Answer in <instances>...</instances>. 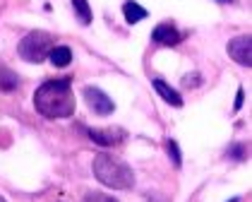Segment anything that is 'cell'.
I'll use <instances>...</instances> for the list:
<instances>
[{"instance_id":"1","label":"cell","mask_w":252,"mask_h":202,"mask_svg":"<svg viewBox=\"0 0 252 202\" xmlns=\"http://www.w3.org/2000/svg\"><path fill=\"white\" fill-rule=\"evenodd\" d=\"M34 106L46 118H70L75 113V106H77L70 80L63 77V80L43 82L34 94Z\"/></svg>"},{"instance_id":"2","label":"cell","mask_w":252,"mask_h":202,"mask_svg":"<svg viewBox=\"0 0 252 202\" xmlns=\"http://www.w3.org/2000/svg\"><path fill=\"white\" fill-rule=\"evenodd\" d=\"M94 176L98 183L113 190H130L135 185V173L125 162L111 154H98L94 159Z\"/></svg>"},{"instance_id":"3","label":"cell","mask_w":252,"mask_h":202,"mask_svg":"<svg viewBox=\"0 0 252 202\" xmlns=\"http://www.w3.org/2000/svg\"><path fill=\"white\" fill-rule=\"evenodd\" d=\"M20 56L27 63H41L53 51V36L48 32H29L20 41Z\"/></svg>"},{"instance_id":"4","label":"cell","mask_w":252,"mask_h":202,"mask_svg":"<svg viewBox=\"0 0 252 202\" xmlns=\"http://www.w3.org/2000/svg\"><path fill=\"white\" fill-rule=\"evenodd\" d=\"M84 99H87V106H89L96 116H108V113L116 111L113 99H111L106 92L96 89V87H84Z\"/></svg>"},{"instance_id":"5","label":"cell","mask_w":252,"mask_h":202,"mask_svg":"<svg viewBox=\"0 0 252 202\" xmlns=\"http://www.w3.org/2000/svg\"><path fill=\"white\" fill-rule=\"evenodd\" d=\"M228 53H231V58L238 65H245V67H250L252 63V39L250 36H238V39H233L228 43Z\"/></svg>"},{"instance_id":"6","label":"cell","mask_w":252,"mask_h":202,"mask_svg":"<svg viewBox=\"0 0 252 202\" xmlns=\"http://www.w3.org/2000/svg\"><path fill=\"white\" fill-rule=\"evenodd\" d=\"M87 135H89V140L101 144V147H111V144H118V142H123L125 137V133L120 130V128H92V130H87Z\"/></svg>"},{"instance_id":"7","label":"cell","mask_w":252,"mask_h":202,"mask_svg":"<svg viewBox=\"0 0 252 202\" xmlns=\"http://www.w3.org/2000/svg\"><path fill=\"white\" fill-rule=\"evenodd\" d=\"M152 39L156 43H161V46H178L180 43V32L175 29L173 24L163 22V24H158L154 32H152Z\"/></svg>"},{"instance_id":"8","label":"cell","mask_w":252,"mask_h":202,"mask_svg":"<svg viewBox=\"0 0 252 202\" xmlns=\"http://www.w3.org/2000/svg\"><path fill=\"white\" fill-rule=\"evenodd\" d=\"M154 89L161 94V99L166 101V103H171V106H183V97L175 92L173 87H168L163 80H154Z\"/></svg>"},{"instance_id":"9","label":"cell","mask_w":252,"mask_h":202,"mask_svg":"<svg viewBox=\"0 0 252 202\" xmlns=\"http://www.w3.org/2000/svg\"><path fill=\"white\" fill-rule=\"evenodd\" d=\"M48 58H51V63L56 67H67L72 63V51L67 46H53V51L48 53Z\"/></svg>"},{"instance_id":"10","label":"cell","mask_w":252,"mask_h":202,"mask_svg":"<svg viewBox=\"0 0 252 202\" xmlns=\"http://www.w3.org/2000/svg\"><path fill=\"white\" fill-rule=\"evenodd\" d=\"M123 15H125V20L130 22V24H137V22L147 20V10H144L142 5L132 2V0H127V2L123 5Z\"/></svg>"},{"instance_id":"11","label":"cell","mask_w":252,"mask_h":202,"mask_svg":"<svg viewBox=\"0 0 252 202\" xmlns=\"http://www.w3.org/2000/svg\"><path fill=\"white\" fill-rule=\"evenodd\" d=\"M15 87H17V75H15L12 70H7L5 65H0V89L10 92V89H15Z\"/></svg>"},{"instance_id":"12","label":"cell","mask_w":252,"mask_h":202,"mask_svg":"<svg viewBox=\"0 0 252 202\" xmlns=\"http://www.w3.org/2000/svg\"><path fill=\"white\" fill-rule=\"evenodd\" d=\"M72 7H75V12H77L82 24H89L92 22V10H89V2L87 0H72Z\"/></svg>"},{"instance_id":"13","label":"cell","mask_w":252,"mask_h":202,"mask_svg":"<svg viewBox=\"0 0 252 202\" xmlns=\"http://www.w3.org/2000/svg\"><path fill=\"white\" fill-rule=\"evenodd\" d=\"M166 149H168V157L173 159V164L180 168V164H183V157H180V149H178V142L175 140H168L166 142Z\"/></svg>"},{"instance_id":"14","label":"cell","mask_w":252,"mask_h":202,"mask_svg":"<svg viewBox=\"0 0 252 202\" xmlns=\"http://www.w3.org/2000/svg\"><path fill=\"white\" fill-rule=\"evenodd\" d=\"M84 202H118V200H113L111 195H101V193H89V195L84 198Z\"/></svg>"},{"instance_id":"15","label":"cell","mask_w":252,"mask_h":202,"mask_svg":"<svg viewBox=\"0 0 252 202\" xmlns=\"http://www.w3.org/2000/svg\"><path fill=\"white\" fill-rule=\"evenodd\" d=\"M231 152H233V157H235V159H243V157H245V154H243V152H245V147H243V144H238V147H233Z\"/></svg>"},{"instance_id":"16","label":"cell","mask_w":252,"mask_h":202,"mask_svg":"<svg viewBox=\"0 0 252 202\" xmlns=\"http://www.w3.org/2000/svg\"><path fill=\"white\" fill-rule=\"evenodd\" d=\"M243 97H245V92H243V89H238V99H235V108H240V106H243Z\"/></svg>"},{"instance_id":"17","label":"cell","mask_w":252,"mask_h":202,"mask_svg":"<svg viewBox=\"0 0 252 202\" xmlns=\"http://www.w3.org/2000/svg\"><path fill=\"white\" fill-rule=\"evenodd\" d=\"M219 2H231V0H219Z\"/></svg>"},{"instance_id":"18","label":"cell","mask_w":252,"mask_h":202,"mask_svg":"<svg viewBox=\"0 0 252 202\" xmlns=\"http://www.w3.org/2000/svg\"><path fill=\"white\" fill-rule=\"evenodd\" d=\"M0 202H5V200H2V198H0Z\"/></svg>"}]
</instances>
